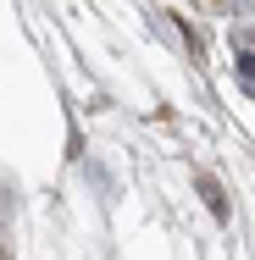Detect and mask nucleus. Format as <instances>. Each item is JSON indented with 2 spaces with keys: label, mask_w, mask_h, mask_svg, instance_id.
<instances>
[{
  "label": "nucleus",
  "mask_w": 255,
  "mask_h": 260,
  "mask_svg": "<svg viewBox=\"0 0 255 260\" xmlns=\"http://www.w3.org/2000/svg\"><path fill=\"white\" fill-rule=\"evenodd\" d=\"M194 183H200V194H205V205H211V216H228V194H222V183H216L211 172H200Z\"/></svg>",
  "instance_id": "1"
},
{
  "label": "nucleus",
  "mask_w": 255,
  "mask_h": 260,
  "mask_svg": "<svg viewBox=\"0 0 255 260\" xmlns=\"http://www.w3.org/2000/svg\"><path fill=\"white\" fill-rule=\"evenodd\" d=\"M239 83H244V94H255V50L239 45Z\"/></svg>",
  "instance_id": "2"
}]
</instances>
